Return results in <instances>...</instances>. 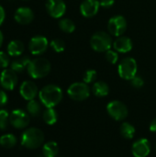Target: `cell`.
Instances as JSON below:
<instances>
[{"label":"cell","mask_w":156,"mask_h":157,"mask_svg":"<svg viewBox=\"0 0 156 157\" xmlns=\"http://www.w3.org/2000/svg\"><path fill=\"white\" fill-rule=\"evenodd\" d=\"M39 98L46 108H54L63 99L62 89L55 85H48L39 92Z\"/></svg>","instance_id":"1"},{"label":"cell","mask_w":156,"mask_h":157,"mask_svg":"<svg viewBox=\"0 0 156 157\" xmlns=\"http://www.w3.org/2000/svg\"><path fill=\"white\" fill-rule=\"evenodd\" d=\"M44 134L38 128H29L21 135V145L27 149H37L42 145Z\"/></svg>","instance_id":"2"},{"label":"cell","mask_w":156,"mask_h":157,"mask_svg":"<svg viewBox=\"0 0 156 157\" xmlns=\"http://www.w3.org/2000/svg\"><path fill=\"white\" fill-rule=\"evenodd\" d=\"M28 73L29 75L34 79L43 78L51 71V63L45 58H36L30 61L28 66Z\"/></svg>","instance_id":"3"},{"label":"cell","mask_w":156,"mask_h":157,"mask_svg":"<svg viewBox=\"0 0 156 157\" xmlns=\"http://www.w3.org/2000/svg\"><path fill=\"white\" fill-rule=\"evenodd\" d=\"M90 45L92 49L98 52H103L110 50L112 40L110 36L104 31L96 32L90 39Z\"/></svg>","instance_id":"4"},{"label":"cell","mask_w":156,"mask_h":157,"mask_svg":"<svg viewBox=\"0 0 156 157\" xmlns=\"http://www.w3.org/2000/svg\"><path fill=\"white\" fill-rule=\"evenodd\" d=\"M119 75L122 79L131 80L137 74V63L133 58H125L123 59L118 67Z\"/></svg>","instance_id":"5"},{"label":"cell","mask_w":156,"mask_h":157,"mask_svg":"<svg viewBox=\"0 0 156 157\" xmlns=\"http://www.w3.org/2000/svg\"><path fill=\"white\" fill-rule=\"evenodd\" d=\"M67 94L73 100L83 101L90 96V89L86 83L76 82L72 84L67 90Z\"/></svg>","instance_id":"6"},{"label":"cell","mask_w":156,"mask_h":157,"mask_svg":"<svg viewBox=\"0 0 156 157\" xmlns=\"http://www.w3.org/2000/svg\"><path fill=\"white\" fill-rule=\"evenodd\" d=\"M107 111L112 119L118 121H124L129 114L127 106L123 102L119 100L109 102L107 106Z\"/></svg>","instance_id":"7"},{"label":"cell","mask_w":156,"mask_h":157,"mask_svg":"<svg viewBox=\"0 0 156 157\" xmlns=\"http://www.w3.org/2000/svg\"><path fill=\"white\" fill-rule=\"evenodd\" d=\"M127 29V21L122 16H116L111 17L108 23V29L113 36H121Z\"/></svg>","instance_id":"8"},{"label":"cell","mask_w":156,"mask_h":157,"mask_svg":"<svg viewBox=\"0 0 156 157\" xmlns=\"http://www.w3.org/2000/svg\"><path fill=\"white\" fill-rule=\"evenodd\" d=\"M9 121L16 129H24L29 123V115L22 109H14L10 113Z\"/></svg>","instance_id":"9"},{"label":"cell","mask_w":156,"mask_h":157,"mask_svg":"<svg viewBox=\"0 0 156 157\" xmlns=\"http://www.w3.org/2000/svg\"><path fill=\"white\" fill-rule=\"evenodd\" d=\"M17 84V75L12 69H5L0 75V85L6 90H13Z\"/></svg>","instance_id":"10"},{"label":"cell","mask_w":156,"mask_h":157,"mask_svg":"<svg viewBox=\"0 0 156 157\" xmlns=\"http://www.w3.org/2000/svg\"><path fill=\"white\" fill-rule=\"evenodd\" d=\"M46 10L51 17L59 18L64 15L66 11V6L63 0H47Z\"/></svg>","instance_id":"11"},{"label":"cell","mask_w":156,"mask_h":157,"mask_svg":"<svg viewBox=\"0 0 156 157\" xmlns=\"http://www.w3.org/2000/svg\"><path fill=\"white\" fill-rule=\"evenodd\" d=\"M48 40L44 36H35L29 43V49L33 55L42 54L48 48Z\"/></svg>","instance_id":"12"},{"label":"cell","mask_w":156,"mask_h":157,"mask_svg":"<svg viewBox=\"0 0 156 157\" xmlns=\"http://www.w3.org/2000/svg\"><path fill=\"white\" fill-rule=\"evenodd\" d=\"M131 152L134 157H147L151 152L150 142L145 138L137 140L132 144Z\"/></svg>","instance_id":"13"},{"label":"cell","mask_w":156,"mask_h":157,"mask_svg":"<svg viewBox=\"0 0 156 157\" xmlns=\"http://www.w3.org/2000/svg\"><path fill=\"white\" fill-rule=\"evenodd\" d=\"M15 20L21 25H27L34 19V13L29 7L22 6L16 10L14 14Z\"/></svg>","instance_id":"14"},{"label":"cell","mask_w":156,"mask_h":157,"mask_svg":"<svg viewBox=\"0 0 156 157\" xmlns=\"http://www.w3.org/2000/svg\"><path fill=\"white\" fill-rule=\"evenodd\" d=\"M19 93L24 99L29 101L34 99L38 95V87L32 81H24L20 86Z\"/></svg>","instance_id":"15"},{"label":"cell","mask_w":156,"mask_h":157,"mask_svg":"<svg viewBox=\"0 0 156 157\" xmlns=\"http://www.w3.org/2000/svg\"><path fill=\"white\" fill-rule=\"evenodd\" d=\"M99 6L97 0H85L80 6V12L85 17H92L97 15Z\"/></svg>","instance_id":"16"},{"label":"cell","mask_w":156,"mask_h":157,"mask_svg":"<svg viewBox=\"0 0 156 157\" xmlns=\"http://www.w3.org/2000/svg\"><path fill=\"white\" fill-rule=\"evenodd\" d=\"M113 47L116 52H129L132 49V41L128 37H119L113 43Z\"/></svg>","instance_id":"17"},{"label":"cell","mask_w":156,"mask_h":157,"mask_svg":"<svg viewBox=\"0 0 156 157\" xmlns=\"http://www.w3.org/2000/svg\"><path fill=\"white\" fill-rule=\"evenodd\" d=\"M24 44L21 40H15L9 42L7 45V53L12 57H18L24 52Z\"/></svg>","instance_id":"18"},{"label":"cell","mask_w":156,"mask_h":157,"mask_svg":"<svg viewBox=\"0 0 156 157\" xmlns=\"http://www.w3.org/2000/svg\"><path fill=\"white\" fill-rule=\"evenodd\" d=\"M29 63H30L29 58L27 56H24V57H19V58L14 60L10 65H11V69L13 71H15L16 73H21L26 68H28Z\"/></svg>","instance_id":"19"},{"label":"cell","mask_w":156,"mask_h":157,"mask_svg":"<svg viewBox=\"0 0 156 157\" xmlns=\"http://www.w3.org/2000/svg\"><path fill=\"white\" fill-rule=\"evenodd\" d=\"M92 92L95 96H97L98 98L107 97L109 93V87L107 83H105L103 81H98L93 85Z\"/></svg>","instance_id":"20"},{"label":"cell","mask_w":156,"mask_h":157,"mask_svg":"<svg viewBox=\"0 0 156 157\" xmlns=\"http://www.w3.org/2000/svg\"><path fill=\"white\" fill-rule=\"evenodd\" d=\"M59 153V146L56 142H48L42 147V155L45 157H56Z\"/></svg>","instance_id":"21"},{"label":"cell","mask_w":156,"mask_h":157,"mask_svg":"<svg viewBox=\"0 0 156 157\" xmlns=\"http://www.w3.org/2000/svg\"><path fill=\"white\" fill-rule=\"evenodd\" d=\"M120 135L126 140H131L135 135V128L129 122H123L120 128Z\"/></svg>","instance_id":"22"},{"label":"cell","mask_w":156,"mask_h":157,"mask_svg":"<svg viewBox=\"0 0 156 157\" xmlns=\"http://www.w3.org/2000/svg\"><path fill=\"white\" fill-rule=\"evenodd\" d=\"M42 119L44 122L48 125H53L58 121L57 111L53 108H47L42 114Z\"/></svg>","instance_id":"23"},{"label":"cell","mask_w":156,"mask_h":157,"mask_svg":"<svg viewBox=\"0 0 156 157\" xmlns=\"http://www.w3.org/2000/svg\"><path fill=\"white\" fill-rule=\"evenodd\" d=\"M17 143V139L15 135L7 133V134H4L0 137V145L3 148L6 149H10L13 148Z\"/></svg>","instance_id":"24"},{"label":"cell","mask_w":156,"mask_h":157,"mask_svg":"<svg viewBox=\"0 0 156 157\" xmlns=\"http://www.w3.org/2000/svg\"><path fill=\"white\" fill-rule=\"evenodd\" d=\"M27 110H28V113L30 116L38 117L40 114V111H41L40 104L37 100H35V99L29 100L28 105H27Z\"/></svg>","instance_id":"25"},{"label":"cell","mask_w":156,"mask_h":157,"mask_svg":"<svg viewBox=\"0 0 156 157\" xmlns=\"http://www.w3.org/2000/svg\"><path fill=\"white\" fill-rule=\"evenodd\" d=\"M59 27L60 29L65 32V33H72L74 31L75 29V25L74 23L69 19V18H63V19H61L59 21Z\"/></svg>","instance_id":"26"},{"label":"cell","mask_w":156,"mask_h":157,"mask_svg":"<svg viewBox=\"0 0 156 157\" xmlns=\"http://www.w3.org/2000/svg\"><path fill=\"white\" fill-rule=\"evenodd\" d=\"M10 114L6 109H0V130H6L10 123L9 121Z\"/></svg>","instance_id":"27"},{"label":"cell","mask_w":156,"mask_h":157,"mask_svg":"<svg viewBox=\"0 0 156 157\" xmlns=\"http://www.w3.org/2000/svg\"><path fill=\"white\" fill-rule=\"evenodd\" d=\"M51 47L52 48V50L56 52H62L64 51L65 49V43L63 40L61 39H55L52 40L51 41Z\"/></svg>","instance_id":"28"},{"label":"cell","mask_w":156,"mask_h":157,"mask_svg":"<svg viewBox=\"0 0 156 157\" xmlns=\"http://www.w3.org/2000/svg\"><path fill=\"white\" fill-rule=\"evenodd\" d=\"M97 78V71L93 70V69H90V70H87L85 75H84V83L86 84H90L92 82H94Z\"/></svg>","instance_id":"29"},{"label":"cell","mask_w":156,"mask_h":157,"mask_svg":"<svg viewBox=\"0 0 156 157\" xmlns=\"http://www.w3.org/2000/svg\"><path fill=\"white\" fill-rule=\"evenodd\" d=\"M105 56H106L107 61H108V63H112V64L117 63V62H118V60H119V55H118V53H117L116 52L112 51V50L107 51Z\"/></svg>","instance_id":"30"},{"label":"cell","mask_w":156,"mask_h":157,"mask_svg":"<svg viewBox=\"0 0 156 157\" xmlns=\"http://www.w3.org/2000/svg\"><path fill=\"white\" fill-rule=\"evenodd\" d=\"M10 63L9 54L5 52H0V68H6Z\"/></svg>","instance_id":"31"},{"label":"cell","mask_w":156,"mask_h":157,"mask_svg":"<svg viewBox=\"0 0 156 157\" xmlns=\"http://www.w3.org/2000/svg\"><path fill=\"white\" fill-rule=\"evenodd\" d=\"M131 84L133 87L135 88H141L144 85V81L141 76H134L131 80Z\"/></svg>","instance_id":"32"},{"label":"cell","mask_w":156,"mask_h":157,"mask_svg":"<svg viewBox=\"0 0 156 157\" xmlns=\"http://www.w3.org/2000/svg\"><path fill=\"white\" fill-rule=\"evenodd\" d=\"M99 5L102 7L108 8L114 5V0H99Z\"/></svg>","instance_id":"33"},{"label":"cell","mask_w":156,"mask_h":157,"mask_svg":"<svg viewBox=\"0 0 156 157\" xmlns=\"http://www.w3.org/2000/svg\"><path fill=\"white\" fill-rule=\"evenodd\" d=\"M7 103V95L5 93V91L0 90V107L5 106Z\"/></svg>","instance_id":"34"},{"label":"cell","mask_w":156,"mask_h":157,"mask_svg":"<svg viewBox=\"0 0 156 157\" xmlns=\"http://www.w3.org/2000/svg\"><path fill=\"white\" fill-rule=\"evenodd\" d=\"M5 17H6L5 9L3 8L2 6H0V26L3 24V22H4V20H5Z\"/></svg>","instance_id":"35"},{"label":"cell","mask_w":156,"mask_h":157,"mask_svg":"<svg viewBox=\"0 0 156 157\" xmlns=\"http://www.w3.org/2000/svg\"><path fill=\"white\" fill-rule=\"evenodd\" d=\"M150 131L154 133H156V119L153 120V121L150 124Z\"/></svg>","instance_id":"36"},{"label":"cell","mask_w":156,"mask_h":157,"mask_svg":"<svg viewBox=\"0 0 156 157\" xmlns=\"http://www.w3.org/2000/svg\"><path fill=\"white\" fill-rule=\"evenodd\" d=\"M3 40H4V38H3V34H2V32L0 31V47L2 46V43H3Z\"/></svg>","instance_id":"37"},{"label":"cell","mask_w":156,"mask_h":157,"mask_svg":"<svg viewBox=\"0 0 156 157\" xmlns=\"http://www.w3.org/2000/svg\"><path fill=\"white\" fill-rule=\"evenodd\" d=\"M38 157H45V156H44V155H40V156H38Z\"/></svg>","instance_id":"38"},{"label":"cell","mask_w":156,"mask_h":157,"mask_svg":"<svg viewBox=\"0 0 156 157\" xmlns=\"http://www.w3.org/2000/svg\"><path fill=\"white\" fill-rule=\"evenodd\" d=\"M155 148H156V146H155Z\"/></svg>","instance_id":"39"}]
</instances>
